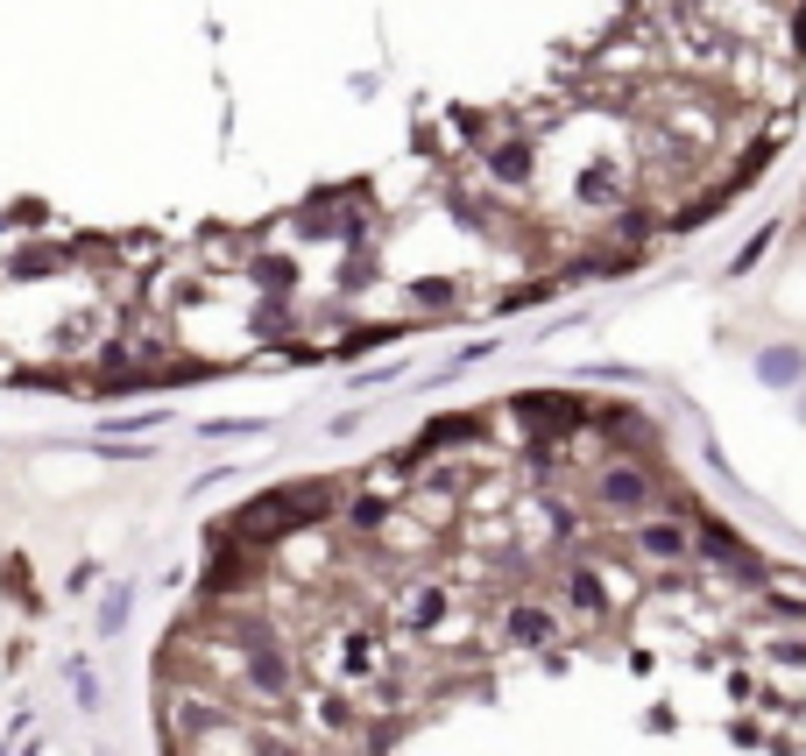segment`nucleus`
Segmentation results:
<instances>
[{
	"mask_svg": "<svg viewBox=\"0 0 806 756\" xmlns=\"http://www.w3.org/2000/svg\"><path fill=\"white\" fill-rule=\"evenodd\" d=\"M594 495H602L608 510H637V502L651 495V481H644V467H608L602 481H594Z\"/></svg>",
	"mask_w": 806,
	"mask_h": 756,
	"instance_id": "2",
	"label": "nucleus"
},
{
	"mask_svg": "<svg viewBox=\"0 0 806 756\" xmlns=\"http://www.w3.org/2000/svg\"><path fill=\"white\" fill-rule=\"evenodd\" d=\"M524 163H531V149H524V142L495 149V184H516V178H524Z\"/></svg>",
	"mask_w": 806,
	"mask_h": 756,
	"instance_id": "5",
	"label": "nucleus"
},
{
	"mask_svg": "<svg viewBox=\"0 0 806 756\" xmlns=\"http://www.w3.org/2000/svg\"><path fill=\"white\" fill-rule=\"evenodd\" d=\"M644 552L651 558H679L686 552V531H679V523H651V531H644Z\"/></svg>",
	"mask_w": 806,
	"mask_h": 756,
	"instance_id": "4",
	"label": "nucleus"
},
{
	"mask_svg": "<svg viewBox=\"0 0 806 756\" xmlns=\"http://www.w3.org/2000/svg\"><path fill=\"white\" fill-rule=\"evenodd\" d=\"M510 636H516V644H552V636H560V623H552V608L524 601V608H510Z\"/></svg>",
	"mask_w": 806,
	"mask_h": 756,
	"instance_id": "3",
	"label": "nucleus"
},
{
	"mask_svg": "<svg viewBox=\"0 0 806 756\" xmlns=\"http://www.w3.org/2000/svg\"><path fill=\"white\" fill-rule=\"evenodd\" d=\"M573 601L594 615V608H602V579H594V573H573Z\"/></svg>",
	"mask_w": 806,
	"mask_h": 756,
	"instance_id": "6",
	"label": "nucleus"
},
{
	"mask_svg": "<svg viewBox=\"0 0 806 756\" xmlns=\"http://www.w3.org/2000/svg\"><path fill=\"white\" fill-rule=\"evenodd\" d=\"M573 191H581V205H594V212H616V205H629V178H623L616 163H594V170H587V178L573 184Z\"/></svg>",
	"mask_w": 806,
	"mask_h": 756,
	"instance_id": "1",
	"label": "nucleus"
}]
</instances>
